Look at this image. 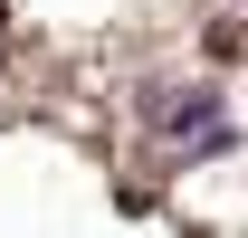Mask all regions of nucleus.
Segmentation results:
<instances>
[{"label":"nucleus","instance_id":"f257e3e1","mask_svg":"<svg viewBox=\"0 0 248 238\" xmlns=\"http://www.w3.org/2000/svg\"><path fill=\"white\" fill-rule=\"evenodd\" d=\"M134 124H143L172 162L239 152V115H229V86H219V76H143V86H134Z\"/></svg>","mask_w":248,"mask_h":238}]
</instances>
